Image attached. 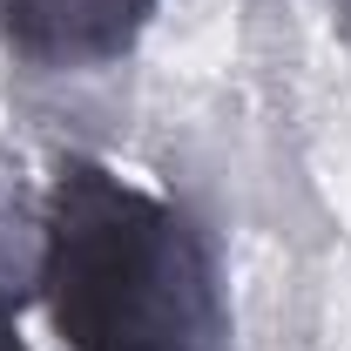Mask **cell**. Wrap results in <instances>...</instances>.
Masks as SVG:
<instances>
[{
  "instance_id": "obj_1",
  "label": "cell",
  "mask_w": 351,
  "mask_h": 351,
  "mask_svg": "<svg viewBox=\"0 0 351 351\" xmlns=\"http://www.w3.org/2000/svg\"><path fill=\"white\" fill-rule=\"evenodd\" d=\"M41 298L68 351H230V304L203 230L95 156L54 162Z\"/></svg>"
},
{
  "instance_id": "obj_2",
  "label": "cell",
  "mask_w": 351,
  "mask_h": 351,
  "mask_svg": "<svg viewBox=\"0 0 351 351\" xmlns=\"http://www.w3.org/2000/svg\"><path fill=\"white\" fill-rule=\"evenodd\" d=\"M156 0H0V41L34 68H101L122 61Z\"/></svg>"
},
{
  "instance_id": "obj_3",
  "label": "cell",
  "mask_w": 351,
  "mask_h": 351,
  "mask_svg": "<svg viewBox=\"0 0 351 351\" xmlns=\"http://www.w3.org/2000/svg\"><path fill=\"white\" fill-rule=\"evenodd\" d=\"M0 351H27L21 324H14V311H7V298H0Z\"/></svg>"
},
{
  "instance_id": "obj_4",
  "label": "cell",
  "mask_w": 351,
  "mask_h": 351,
  "mask_svg": "<svg viewBox=\"0 0 351 351\" xmlns=\"http://www.w3.org/2000/svg\"><path fill=\"white\" fill-rule=\"evenodd\" d=\"M345 41H351V0H345Z\"/></svg>"
}]
</instances>
